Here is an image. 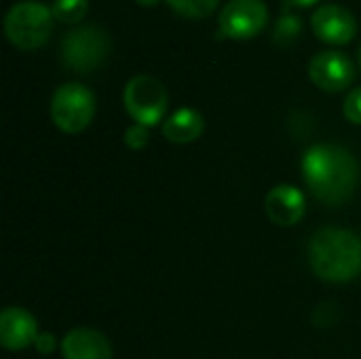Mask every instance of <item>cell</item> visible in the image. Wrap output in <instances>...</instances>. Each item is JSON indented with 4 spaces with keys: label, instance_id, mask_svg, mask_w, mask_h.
Listing matches in <instances>:
<instances>
[{
    "label": "cell",
    "instance_id": "6da1fadb",
    "mask_svg": "<svg viewBox=\"0 0 361 359\" xmlns=\"http://www.w3.org/2000/svg\"><path fill=\"white\" fill-rule=\"evenodd\" d=\"M302 178L315 199L328 205L345 203L357 186L355 157L336 144L311 146L302 157Z\"/></svg>",
    "mask_w": 361,
    "mask_h": 359
},
{
    "label": "cell",
    "instance_id": "7a4b0ae2",
    "mask_svg": "<svg viewBox=\"0 0 361 359\" xmlns=\"http://www.w3.org/2000/svg\"><path fill=\"white\" fill-rule=\"evenodd\" d=\"M309 262L324 281H351L361 275V239L351 231L326 226L309 243Z\"/></svg>",
    "mask_w": 361,
    "mask_h": 359
},
{
    "label": "cell",
    "instance_id": "3957f363",
    "mask_svg": "<svg viewBox=\"0 0 361 359\" xmlns=\"http://www.w3.org/2000/svg\"><path fill=\"white\" fill-rule=\"evenodd\" d=\"M4 32L19 49H36L53 32V11L38 0H21L6 11Z\"/></svg>",
    "mask_w": 361,
    "mask_h": 359
},
{
    "label": "cell",
    "instance_id": "277c9868",
    "mask_svg": "<svg viewBox=\"0 0 361 359\" xmlns=\"http://www.w3.org/2000/svg\"><path fill=\"white\" fill-rule=\"evenodd\" d=\"M110 51V36L104 28L89 23L82 28H72L61 40V59L68 68L76 72L95 70L104 63Z\"/></svg>",
    "mask_w": 361,
    "mask_h": 359
},
{
    "label": "cell",
    "instance_id": "5b68a950",
    "mask_svg": "<svg viewBox=\"0 0 361 359\" xmlns=\"http://www.w3.org/2000/svg\"><path fill=\"white\" fill-rule=\"evenodd\" d=\"M95 114V97L91 89L80 83H66L57 87L51 97V118L66 133L82 131Z\"/></svg>",
    "mask_w": 361,
    "mask_h": 359
},
{
    "label": "cell",
    "instance_id": "8992f818",
    "mask_svg": "<svg viewBox=\"0 0 361 359\" xmlns=\"http://www.w3.org/2000/svg\"><path fill=\"white\" fill-rule=\"evenodd\" d=\"M123 99L131 118L146 127L157 125L165 116L169 104L167 89L159 78L150 74H135L133 78H129Z\"/></svg>",
    "mask_w": 361,
    "mask_h": 359
},
{
    "label": "cell",
    "instance_id": "52a82bcc",
    "mask_svg": "<svg viewBox=\"0 0 361 359\" xmlns=\"http://www.w3.org/2000/svg\"><path fill=\"white\" fill-rule=\"evenodd\" d=\"M267 19L269 11L262 0H231L220 11L218 28L224 36L250 38L264 28Z\"/></svg>",
    "mask_w": 361,
    "mask_h": 359
},
{
    "label": "cell",
    "instance_id": "ba28073f",
    "mask_svg": "<svg viewBox=\"0 0 361 359\" xmlns=\"http://www.w3.org/2000/svg\"><path fill=\"white\" fill-rule=\"evenodd\" d=\"M309 74L313 83L324 91H343L353 83L355 68L347 53L336 49H326L311 59Z\"/></svg>",
    "mask_w": 361,
    "mask_h": 359
},
{
    "label": "cell",
    "instance_id": "9c48e42d",
    "mask_svg": "<svg viewBox=\"0 0 361 359\" xmlns=\"http://www.w3.org/2000/svg\"><path fill=\"white\" fill-rule=\"evenodd\" d=\"M311 25L322 40L332 44H345L357 32L353 13L343 4H322L311 17Z\"/></svg>",
    "mask_w": 361,
    "mask_h": 359
},
{
    "label": "cell",
    "instance_id": "30bf717a",
    "mask_svg": "<svg viewBox=\"0 0 361 359\" xmlns=\"http://www.w3.org/2000/svg\"><path fill=\"white\" fill-rule=\"evenodd\" d=\"M264 209H267V216L275 224L294 226L302 220V216L307 212L305 195L300 188H296L292 184H279L267 195Z\"/></svg>",
    "mask_w": 361,
    "mask_h": 359
},
{
    "label": "cell",
    "instance_id": "8fae6325",
    "mask_svg": "<svg viewBox=\"0 0 361 359\" xmlns=\"http://www.w3.org/2000/svg\"><path fill=\"white\" fill-rule=\"evenodd\" d=\"M38 339L36 320L21 307H6L0 315V345L8 351H21Z\"/></svg>",
    "mask_w": 361,
    "mask_h": 359
},
{
    "label": "cell",
    "instance_id": "7c38bea8",
    "mask_svg": "<svg viewBox=\"0 0 361 359\" xmlns=\"http://www.w3.org/2000/svg\"><path fill=\"white\" fill-rule=\"evenodd\" d=\"M63 359H112V347L108 339L89 328H76L61 341Z\"/></svg>",
    "mask_w": 361,
    "mask_h": 359
},
{
    "label": "cell",
    "instance_id": "4fadbf2b",
    "mask_svg": "<svg viewBox=\"0 0 361 359\" xmlns=\"http://www.w3.org/2000/svg\"><path fill=\"white\" fill-rule=\"evenodd\" d=\"M203 129H205V121L192 108H180L163 123V135L173 144L195 142L203 133Z\"/></svg>",
    "mask_w": 361,
    "mask_h": 359
},
{
    "label": "cell",
    "instance_id": "5bb4252c",
    "mask_svg": "<svg viewBox=\"0 0 361 359\" xmlns=\"http://www.w3.org/2000/svg\"><path fill=\"white\" fill-rule=\"evenodd\" d=\"M89 0H53V17L63 23H76L85 17Z\"/></svg>",
    "mask_w": 361,
    "mask_h": 359
},
{
    "label": "cell",
    "instance_id": "9a60e30c",
    "mask_svg": "<svg viewBox=\"0 0 361 359\" xmlns=\"http://www.w3.org/2000/svg\"><path fill=\"white\" fill-rule=\"evenodd\" d=\"M178 13L186 15V17H205L209 15L218 0H167Z\"/></svg>",
    "mask_w": 361,
    "mask_h": 359
},
{
    "label": "cell",
    "instance_id": "2e32d148",
    "mask_svg": "<svg viewBox=\"0 0 361 359\" xmlns=\"http://www.w3.org/2000/svg\"><path fill=\"white\" fill-rule=\"evenodd\" d=\"M148 140H150V133H148V127L146 125L135 123V125H131L125 131V144L131 150H142L148 144Z\"/></svg>",
    "mask_w": 361,
    "mask_h": 359
},
{
    "label": "cell",
    "instance_id": "e0dca14e",
    "mask_svg": "<svg viewBox=\"0 0 361 359\" xmlns=\"http://www.w3.org/2000/svg\"><path fill=\"white\" fill-rule=\"evenodd\" d=\"M345 116L351 121V123H357L361 125V87H355L347 97H345Z\"/></svg>",
    "mask_w": 361,
    "mask_h": 359
},
{
    "label": "cell",
    "instance_id": "ac0fdd59",
    "mask_svg": "<svg viewBox=\"0 0 361 359\" xmlns=\"http://www.w3.org/2000/svg\"><path fill=\"white\" fill-rule=\"evenodd\" d=\"M298 25H300V21H298L294 15H288V17H283V19L277 23V36H281V32H286V30H288V34H290V32L296 34V32H298ZM290 40H292V36H290Z\"/></svg>",
    "mask_w": 361,
    "mask_h": 359
},
{
    "label": "cell",
    "instance_id": "d6986e66",
    "mask_svg": "<svg viewBox=\"0 0 361 359\" xmlns=\"http://www.w3.org/2000/svg\"><path fill=\"white\" fill-rule=\"evenodd\" d=\"M34 347H36V351H38V353H42V355L51 353V351H53V347H55V339H53V334H38V339H36Z\"/></svg>",
    "mask_w": 361,
    "mask_h": 359
},
{
    "label": "cell",
    "instance_id": "ffe728a7",
    "mask_svg": "<svg viewBox=\"0 0 361 359\" xmlns=\"http://www.w3.org/2000/svg\"><path fill=\"white\" fill-rule=\"evenodd\" d=\"M288 2H290V4H300V6H302V4H311V2H315V0H288Z\"/></svg>",
    "mask_w": 361,
    "mask_h": 359
},
{
    "label": "cell",
    "instance_id": "44dd1931",
    "mask_svg": "<svg viewBox=\"0 0 361 359\" xmlns=\"http://www.w3.org/2000/svg\"><path fill=\"white\" fill-rule=\"evenodd\" d=\"M135 2H140V4H144V6H148V4H157L159 0H135Z\"/></svg>",
    "mask_w": 361,
    "mask_h": 359
},
{
    "label": "cell",
    "instance_id": "7402d4cb",
    "mask_svg": "<svg viewBox=\"0 0 361 359\" xmlns=\"http://www.w3.org/2000/svg\"><path fill=\"white\" fill-rule=\"evenodd\" d=\"M360 66H361V47H360Z\"/></svg>",
    "mask_w": 361,
    "mask_h": 359
}]
</instances>
